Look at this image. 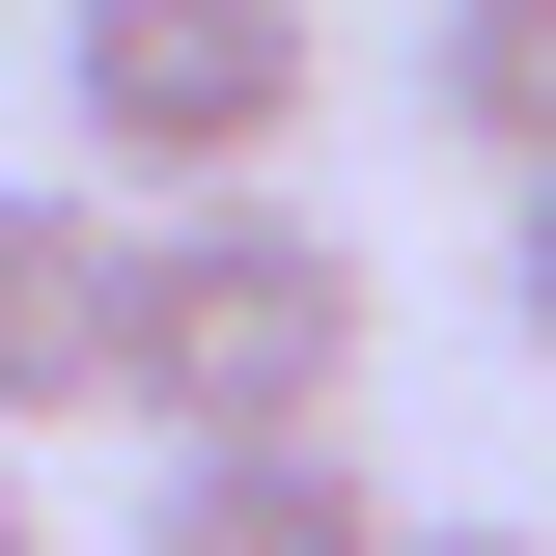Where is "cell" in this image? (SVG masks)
<instances>
[{
	"mask_svg": "<svg viewBox=\"0 0 556 556\" xmlns=\"http://www.w3.org/2000/svg\"><path fill=\"white\" fill-rule=\"evenodd\" d=\"M112 417H167V445H334L362 417V251L306 195L112 223Z\"/></svg>",
	"mask_w": 556,
	"mask_h": 556,
	"instance_id": "1",
	"label": "cell"
},
{
	"mask_svg": "<svg viewBox=\"0 0 556 556\" xmlns=\"http://www.w3.org/2000/svg\"><path fill=\"white\" fill-rule=\"evenodd\" d=\"M334 84V0H56V195L167 223V195H278V139Z\"/></svg>",
	"mask_w": 556,
	"mask_h": 556,
	"instance_id": "2",
	"label": "cell"
},
{
	"mask_svg": "<svg viewBox=\"0 0 556 556\" xmlns=\"http://www.w3.org/2000/svg\"><path fill=\"white\" fill-rule=\"evenodd\" d=\"M112 417V195H0V473Z\"/></svg>",
	"mask_w": 556,
	"mask_h": 556,
	"instance_id": "3",
	"label": "cell"
},
{
	"mask_svg": "<svg viewBox=\"0 0 556 556\" xmlns=\"http://www.w3.org/2000/svg\"><path fill=\"white\" fill-rule=\"evenodd\" d=\"M139 556H390V473L362 445H167Z\"/></svg>",
	"mask_w": 556,
	"mask_h": 556,
	"instance_id": "4",
	"label": "cell"
},
{
	"mask_svg": "<svg viewBox=\"0 0 556 556\" xmlns=\"http://www.w3.org/2000/svg\"><path fill=\"white\" fill-rule=\"evenodd\" d=\"M417 112H445V167L556 195V0H445V28H417Z\"/></svg>",
	"mask_w": 556,
	"mask_h": 556,
	"instance_id": "5",
	"label": "cell"
},
{
	"mask_svg": "<svg viewBox=\"0 0 556 556\" xmlns=\"http://www.w3.org/2000/svg\"><path fill=\"white\" fill-rule=\"evenodd\" d=\"M501 334L556 362V195H501Z\"/></svg>",
	"mask_w": 556,
	"mask_h": 556,
	"instance_id": "6",
	"label": "cell"
},
{
	"mask_svg": "<svg viewBox=\"0 0 556 556\" xmlns=\"http://www.w3.org/2000/svg\"><path fill=\"white\" fill-rule=\"evenodd\" d=\"M390 556H556V529H417V501H390Z\"/></svg>",
	"mask_w": 556,
	"mask_h": 556,
	"instance_id": "7",
	"label": "cell"
},
{
	"mask_svg": "<svg viewBox=\"0 0 556 556\" xmlns=\"http://www.w3.org/2000/svg\"><path fill=\"white\" fill-rule=\"evenodd\" d=\"M0 556H28V473H0Z\"/></svg>",
	"mask_w": 556,
	"mask_h": 556,
	"instance_id": "8",
	"label": "cell"
}]
</instances>
